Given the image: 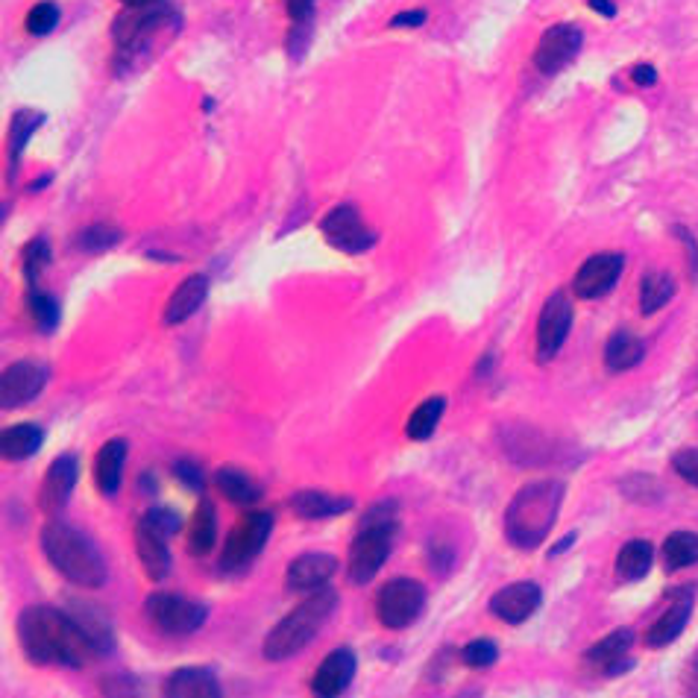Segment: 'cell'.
I'll return each mask as SVG.
<instances>
[{
  "instance_id": "1",
  "label": "cell",
  "mask_w": 698,
  "mask_h": 698,
  "mask_svg": "<svg viewBox=\"0 0 698 698\" xmlns=\"http://www.w3.org/2000/svg\"><path fill=\"white\" fill-rule=\"evenodd\" d=\"M15 631H18V643L27 660L39 666L80 669V666H88L97 655H103L77 616L47 608V605L21 611Z\"/></svg>"
},
{
  "instance_id": "2",
  "label": "cell",
  "mask_w": 698,
  "mask_h": 698,
  "mask_svg": "<svg viewBox=\"0 0 698 698\" xmlns=\"http://www.w3.org/2000/svg\"><path fill=\"white\" fill-rule=\"evenodd\" d=\"M179 33V15L168 3H150V6H127L115 24V68L130 74L144 68L153 56H159Z\"/></svg>"
},
{
  "instance_id": "3",
  "label": "cell",
  "mask_w": 698,
  "mask_h": 698,
  "mask_svg": "<svg viewBox=\"0 0 698 698\" xmlns=\"http://www.w3.org/2000/svg\"><path fill=\"white\" fill-rule=\"evenodd\" d=\"M561 502H564V484L558 479H540L520 487L505 511L508 543L523 552L537 549L558 520Z\"/></svg>"
},
{
  "instance_id": "4",
  "label": "cell",
  "mask_w": 698,
  "mask_h": 698,
  "mask_svg": "<svg viewBox=\"0 0 698 698\" xmlns=\"http://www.w3.org/2000/svg\"><path fill=\"white\" fill-rule=\"evenodd\" d=\"M42 552L62 578L77 587L97 590L106 584V561L83 531L68 523L50 520L42 528Z\"/></svg>"
},
{
  "instance_id": "5",
  "label": "cell",
  "mask_w": 698,
  "mask_h": 698,
  "mask_svg": "<svg viewBox=\"0 0 698 698\" xmlns=\"http://www.w3.org/2000/svg\"><path fill=\"white\" fill-rule=\"evenodd\" d=\"M335 611H338V593L335 590L323 587V590L306 593V599L288 616H282L273 625V631L267 634V640H264L262 646L264 660L282 663L288 657L300 655L308 643L323 631V625L332 619Z\"/></svg>"
},
{
  "instance_id": "6",
  "label": "cell",
  "mask_w": 698,
  "mask_h": 698,
  "mask_svg": "<svg viewBox=\"0 0 698 698\" xmlns=\"http://www.w3.org/2000/svg\"><path fill=\"white\" fill-rule=\"evenodd\" d=\"M393 537H396V502L382 499L364 514L352 537L347 561V575L352 584L361 587L379 575V569L391 558Z\"/></svg>"
},
{
  "instance_id": "7",
  "label": "cell",
  "mask_w": 698,
  "mask_h": 698,
  "mask_svg": "<svg viewBox=\"0 0 698 698\" xmlns=\"http://www.w3.org/2000/svg\"><path fill=\"white\" fill-rule=\"evenodd\" d=\"M182 528L179 514L171 508H150L135 523V552L150 581H162L171 572L168 537Z\"/></svg>"
},
{
  "instance_id": "8",
  "label": "cell",
  "mask_w": 698,
  "mask_h": 698,
  "mask_svg": "<svg viewBox=\"0 0 698 698\" xmlns=\"http://www.w3.org/2000/svg\"><path fill=\"white\" fill-rule=\"evenodd\" d=\"M144 616L165 637H188L206 625L209 608L179 593H150L144 602Z\"/></svg>"
},
{
  "instance_id": "9",
  "label": "cell",
  "mask_w": 698,
  "mask_h": 698,
  "mask_svg": "<svg viewBox=\"0 0 698 698\" xmlns=\"http://www.w3.org/2000/svg\"><path fill=\"white\" fill-rule=\"evenodd\" d=\"M273 531V514L267 511H250L238 523L232 525L223 552H220V569L223 572H244L250 567L270 540Z\"/></svg>"
},
{
  "instance_id": "10",
  "label": "cell",
  "mask_w": 698,
  "mask_h": 698,
  "mask_svg": "<svg viewBox=\"0 0 698 698\" xmlns=\"http://www.w3.org/2000/svg\"><path fill=\"white\" fill-rule=\"evenodd\" d=\"M426 608V587L417 578H391L376 593V616L388 631H402L420 619Z\"/></svg>"
},
{
  "instance_id": "11",
  "label": "cell",
  "mask_w": 698,
  "mask_h": 698,
  "mask_svg": "<svg viewBox=\"0 0 698 698\" xmlns=\"http://www.w3.org/2000/svg\"><path fill=\"white\" fill-rule=\"evenodd\" d=\"M320 232L335 250L349 253V256L364 253V250H370L376 244V232L364 223L361 212L355 206H349V203L335 206L326 218L320 220Z\"/></svg>"
},
{
  "instance_id": "12",
  "label": "cell",
  "mask_w": 698,
  "mask_h": 698,
  "mask_svg": "<svg viewBox=\"0 0 698 698\" xmlns=\"http://www.w3.org/2000/svg\"><path fill=\"white\" fill-rule=\"evenodd\" d=\"M572 329V300L567 291H555L540 311L537 320V361L549 364L567 341Z\"/></svg>"
},
{
  "instance_id": "13",
  "label": "cell",
  "mask_w": 698,
  "mask_h": 698,
  "mask_svg": "<svg viewBox=\"0 0 698 698\" xmlns=\"http://www.w3.org/2000/svg\"><path fill=\"white\" fill-rule=\"evenodd\" d=\"M584 44V36L575 24H555L549 27L540 42H537V50H534V68L546 77H555L567 68L569 62L578 56Z\"/></svg>"
},
{
  "instance_id": "14",
  "label": "cell",
  "mask_w": 698,
  "mask_h": 698,
  "mask_svg": "<svg viewBox=\"0 0 698 698\" xmlns=\"http://www.w3.org/2000/svg\"><path fill=\"white\" fill-rule=\"evenodd\" d=\"M625 267V256L622 253H599L590 256L587 262L578 267L575 279H572V291L581 300H599L605 294H611L613 285L619 282Z\"/></svg>"
},
{
  "instance_id": "15",
  "label": "cell",
  "mask_w": 698,
  "mask_h": 698,
  "mask_svg": "<svg viewBox=\"0 0 698 698\" xmlns=\"http://www.w3.org/2000/svg\"><path fill=\"white\" fill-rule=\"evenodd\" d=\"M47 385V370L39 361H15L3 370V382H0V405L6 411L21 408L27 402H33Z\"/></svg>"
},
{
  "instance_id": "16",
  "label": "cell",
  "mask_w": 698,
  "mask_h": 698,
  "mask_svg": "<svg viewBox=\"0 0 698 698\" xmlns=\"http://www.w3.org/2000/svg\"><path fill=\"white\" fill-rule=\"evenodd\" d=\"M77 479H80V461L71 452L59 455L47 467L42 487H39V508H42L47 517H56L65 508V502H68Z\"/></svg>"
},
{
  "instance_id": "17",
  "label": "cell",
  "mask_w": 698,
  "mask_h": 698,
  "mask_svg": "<svg viewBox=\"0 0 698 698\" xmlns=\"http://www.w3.org/2000/svg\"><path fill=\"white\" fill-rule=\"evenodd\" d=\"M338 572V558L329 552H306L294 558L285 569V590L288 593H314L323 590Z\"/></svg>"
},
{
  "instance_id": "18",
  "label": "cell",
  "mask_w": 698,
  "mask_h": 698,
  "mask_svg": "<svg viewBox=\"0 0 698 698\" xmlns=\"http://www.w3.org/2000/svg\"><path fill=\"white\" fill-rule=\"evenodd\" d=\"M543 605V590L534 581H517L502 587L499 593H493L490 599V613L508 625H520L525 619H531L537 608Z\"/></svg>"
},
{
  "instance_id": "19",
  "label": "cell",
  "mask_w": 698,
  "mask_h": 698,
  "mask_svg": "<svg viewBox=\"0 0 698 698\" xmlns=\"http://www.w3.org/2000/svg\"><path fill=\"white\" fill-rule=\"evenodd\" d=\"M355 669H358V660H355V652L352 649H335L329 655L323 657L320 669L314 672L311 678V693L323 698H335L341 693H347V687L355 678Z\"/></svg>"
},
{
  "instance_id": "20",
  "label": "cell",
  "mask_w": 698,
  "mask_h": 698,
  "mask_svg": "<svg viewBox=\"0 0 698 698\" xmlns=\"http://www.w3.org/2000/svg\"><path fill=\"white\" fill-rule=\"evenodd\" d=\"M127 449H130V443L124 437H112L100 446V452L94 458V484L103 496L118 493L124 464H127Z\"/></svg>"
},
{
  "instance_id": "21",
  "label": "cell",
  "mask_w": 698,
  "mask_h": 698,
  "mask_svg": "<svg viewBox=\"0 0 698 698\" xmlns=\"http://www.w3.org/2000/svg\"><path fill=\"white\" fill-rule=\"evenodd\" d=\"M634 646V631L631 628H619L608 637H602L587 655H584V663L590 669H599L605 675H616L622 669H628V649Z\"/></svg>"
},
{
  "instance_id": "22",
  "label": "cell",
  "mask_w": 698,
  "mask_h": 698,
  "mask_svg": "<svg viewBox=\"0 0 698 698\" xmlns=\"http://www.w3.org/2000/svg\"><path fill=\"white\" fill-rule=\"evenodd\" d=\"M162 693L171 698H218L223 690L212 669L185 666V669H176L174 675H168Z\"/></svg>"
},
{
  "instance_id": "23",
  "label": "cell",
  "mask_w": 698,
  "mask_h": 698,
  "mask_svg": "<svg viewBox=\"0 0 698 698\" xmlns=\"http://www.w3.org/2000/svg\"><path fill=\"white\" fill-rule=\"evenodd\" d=\"M209 297V279L203 273H191L188 279L179 282L168 306H165V323L168 326H176V323H185L197 308L206 303Z\"/></svg>"
},
{
  "instance_id": "24",
  "label": "cell",
  "mask_w": 698,
  "mask_h": 698,
  "mask_svg": "<svg viewBox=\"0 0 698 698\" xmlns=\"http://www.w3.org/2000/svg\"><path fill=\"white\" fill-rule=\"evenodd\" d=\"M352 499L349 496H332L323 490H300L291 496V511L300 520H326V517H341L352 511Z\"/></svg>"
},
{
  "instance_id": "25",
  "label": "cell",
  "mask_w": 698,
  "mask_h": 698,
  "mask_svg": "<svg viewBox=\"0 0 698 698\" xmlns=\"http://www.w3.org/2000/svg\"><path fill=\"white\" fill-rule=\"evenodd\" d=\"M690 613H693V596H690V593H681V596L672 602V608L663 613L655 625L649 628L646 643H649L652 649H663V646H669L672 640H678L681 631H684L687 622H690Z\"/></svg>"
},
{
  "instance_id": "26",
  "label": "cell",
  "mask_w": 698,
  "mask_h": 698,
  "mask_svg": "<svg viewBox=\"0 0 698 698\" xmlns=\"http://www.w3.org/2000/svg\"><path fill=\"white\" fill-rule=\"evenodd\" d=\"M44 443L42 426L36 423H15V426H6L3 435H0V452L6 461H27L33 458Z\"/></svg>"
},
{
  "instance_id": "27",
  "label": "cell",
  "mask_w": 698,
  "mask_h": 698,
  "mask_svg": "<svg viewBox=\"0 0 698 698\" xmlns=\"http://www.w3.org/2000/svg\"><path fill=\"white\" fill-rule=\"evenodd\" d=\"M215 540H218V514H215V505L203 499L188 525V552L197 558H206L215 549Z\"/></svg>"
},
{
  "instance_id": "28",
  "label": "cell",
  "mask_w": 698,
  "mask_h": 698,
  "mask_svg": "<svg viewBox=\"0 0 698 698\" xmlns=\"http://www.w3.org/2000/svg\"><path fill=\"white\" fill-rule=\"evenodd\" d=\"M655 561V546L649 540H628L616 555V575L622 581H640L649 575Z\"/></svg>"
},
{
  "instance_id": "29",
  "label": "cell",
  "mask_w": 698,
  "mask_h": 698,
  "mask_svg": "<svg viewBox=\"0 0 698 698\" xmlns=\"http://www.w3.org/2000/svg\"><path fill=\"white\" fill-rule=\"evenodd\" d=\"M215 481H218V490L223 493V499H229L232 505H253L262 496V487L253 481V476L238 470V467H220Z\"/></svg>"
},
{
  "instance_id": "30",
  "label": "cell",
  "mask_w": 698,
  "mask_h": 698,
  "mask_svg": "<svg viewBox=\"0 0 698 698\" xmlns=\"http://www.w3.org/2000/svg\"><path fill=\"white\" fill-rule=\"evenodd\" d=\"M643 355H646L643 341L631 332H616L605 344V364L613 373H625V370L637 367L643 361Z\"/></svg>"
},
{
  "instance_id": "31",
  "label": "cell",
  "mask_w": 698,
  "mask_h": 698,
  "mask_svg": "<svg viewBox=\"0 0 698 698\" xmlns=\"http://www.w3.org/2000/svg\"><path fill=\"white\" fill-rule=\"evenodd\" d=\"M698 564V534L696 531H675L663 543V567L669 572Z\"/></svg>"
},
{
  "instance_id": "32",
  "label": "cell",
  "mask_w": 698,
  "mask_h": 698,
  "mask_svg": "<svg viewBox=\"0 0 698 698\" xmlns=\"http://www.w3.org/2000/svg\"><path fill=\"white\" fill-rule=\"evenodd\" d=\"M675 297V282L663 270H649L640 282V311L655 314Z\"/></svg>"
},
{
  "instance_id": "33",
  "label": "cell",
  "mask_w": 698,
  "mask_h": 698,
  "mask_svg": "<svg viewBox=\"0 0 698 698\" xmlns=\"http://www.w3.org/2000/svg\"><path fill=\"white\" fill-rule=\"evenodd\" d=\"M443 408H446L443 396H432V399L420 402L414 408V414L408 417V423H405V437L408 440H429V437L435 435L440 417H443Z\"/></svg>"
},
{
  "instance_id": "34",
  "label": "cell",
  "mask_w": 698,
  "mask_h": 698,
  "mask_svg": "<svg viewBox=\"0 0 698 698\" xmlns=\"http://www.w3.org/2000/svg\"><path fill=\"white\" fill-rule=\"evenodd\" d=\"M44 115L36 109H18L9 121V153H12V165L21 159L27 141L33 138V132L42 127Z\"/></svg>"
},
{
  "instance_id": "35",
  "label": "cell",
  "mask_w": 698,
  "mask_h": 698,
  "mask_svg": "<svg viewBox=\"0 0 698 698\" xmlns=\"http://www.w3.org/2000/svg\"><path fill=\"white\" fill-rule=\"evenodd\" d=\"M27 311L42 332H53L59 326V303L39 285H30V291H27Z\"/></svg>"
},
{
  "instance_id": "36",
  "label": "cell",
  "mask_w": 698,
  "mask_h": 698,
  "mask_svg": "<svg viewBox=\"0 0 698 698\" xmlns=\"http://www.w3.org/2000/svg\"><path fill=\"white\" fill-rule=\"evenodd\" d=\"M121 241V229L112 226V223H94L80 232L77 238V247L83 253H103V250H112L115 244Z\"/></svg>"
},
{
  "instance_id": "37",
  "label": "cell",
  "mask_w": 698,
  "mask_h": 698,
  "mask_svg": "<svg viewBox=\"0 0 698 698\" xmlns=\"http://www.w3.org/2000/svg\"><path fill=\"white\" fill-rule=\"evenodd\" d=\"M56 24H59V6L53 0L36 3L24 18V27H27L30 36H47Z\"/></svg>"
},
{
  "instance_id": "38",
  "label": "cell",
  "mask_w": 698,
  "mask_h": 698,
  "mask_svg": "<svg viewBox=\"0 0 698 698\" xmlns=\"http://www.w3.org/2000/svg\"><path fill=\"white\" fill-rule=\"evenodd\" d=\"M21 262H24V276H27V282L36 285L39 273L50 264V244H47L44 238H33V241L24 247Z\"/></svg>"
},
{
  "instance_id": "39",
  "label": "cell",
  "mask_w": 698,
  "mask_h": 698,
  "mask_svg": "<svg viewBox=\"0 0 698 698\" xmlns=\"http://www.w3.org/2000/svg\"><path fill=\"white\" fill-rule=\"evenodd\" d=\"M496 657H499V646L493 640H487V637L467 643L464 652H461L464 666H470V669H487V666L496 663Z\"/></svg>"
},
{
  "instance_id": "40",
  "label": "cell",
  "mask_w": 698,
  "mask_h": 698,
  "mask_svg": "<svg viewBox=\"0 0 698 698\" xmlns=\"http://www.w3.org/2000/svg\"><path fill=\"white\" fill-rule=\"evenodd\" d=\"M672 467L687 484L698 487V449H681L672 455Z\"/></svg>"
},
{
  "instance_id": "41",
  "label": "cell",
  "mask_w": 698,
  "mask_h": 698,
  "mask_svg": "<svg viewBox=\"0 0 698 698\" xmlns=\"http://www.w3.org/2000/svg\"><path fill=\"white\" fill-rule=\"evenodd\" d=\"M174 476L185 487H191V490H197V493H203V487H206V479H203V470L194 464V461H188V458H179L174 464Z\"/></svg>"
},
{
  "instance_id": "42",
  "label": "cell",
  "mask_w": 698,
  "mask_h": 698,
  "mask_svg": "<svg viewBox=\"0 0 698 698\" xmlns=\"http://www.w3.org/2000/svg\"><path fill=\"white\" fill-rule=\"evenodd\" d=\"M675 235L681 238V244L687 247V256H690V273H693V279L698 276V247H696V238L684 229V226H675Z\"/></svg>"
},
{
  "instance_id": "43",
  "label": "cell",
  "mask_w": 698,
  "mask_h": 698,
  "mask_svg": "<svg viewBox=\"0 0 698 698\" xmlns=\"http://www.w3.org/2000/svg\"><path fill=\"white\" fill-rule=\"evenodd\" d=\"M426 24V12L414 9V12H399L391 18V27H423Z\"/></svg>"
},
{
  "instance_id": "44",
  "label": "cell",
  "mask_w": 698,
  "mask_h": 698,
  "mask_svg": "<svg viewBox=\"0 0 698 698\" xmlns=\"http://www.w3.org/2000/svg\"><path fill=\"white\" fill-rule=\"evenodd\" d=\"M631 80H634L637 86H655L657 71L652 65H637V68L631 71Z\"/></svg>"
},
{
  "instance_id": "45",
  "label": "cell",
  "mask_w": 698,
  "mask_h": 698,
  "mask_svg": "<svg viewBox=\"0 0 698 698\" xmlns=\"http://www.w3.org/2000/svg\"><path fill=\"white\" fill-rule=\"evenodd\" d=\"M590 6H593L596 12H602V15H608V18H613V15H616V9H613L611 0H590Z\"/></svg>"
},
{
  "instance_id": "46",
  "label": "cell",
  "mask_w": 698,
  "mask_h": 698,
  "mask_svg": "<svg viewBox=\"0 0 698 698\" xmlns=\"http://www.w3.org/2000/svg\"><path fill=\"white\" fill-rule=\"evenodd\" d=\"M572 543H575V531H572V534H567V537H564V540H561V543L552 549V555H561V552H567Z\"/></svg>"
},
{
  "instance_id": "47",
  "label": "cell",
  "mask_w": 698,
  "mask_h": 698,
  "mask_svg": "<svg viewBox=\"0 0 698 698\" xmlns=\"http://www.w3.org/2000/svg\"><path fill=\"white\" fill-rule=\"evenodd\" d=\"M124 6H150V3H159V0H121Z\"/></svg>"
},
{
  "instance_id": "48",
  "label": "cell",
  "mask_w": 698,
  "mask_h": 698,
  "mask_svg": "<svg viewBox=\"0 0 698 698\" xmlns=\"http://www.w3.org/2000/svg\"><path fill=\"white\" fill-rule=\"evenodd\" d=\"M288 3H291V0H288Z\"/></svg>"
}]
</instances>
